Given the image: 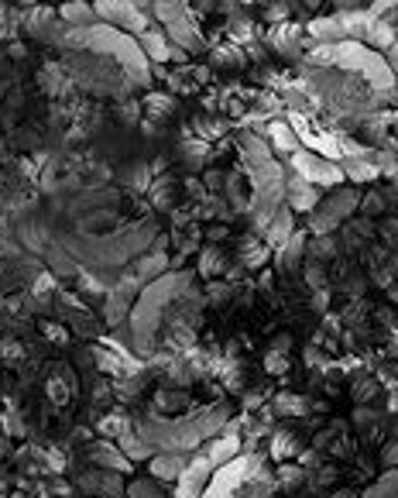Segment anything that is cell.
<instances>
[{
    "label": "cell",
    "mask_w": 398,
    "mask_h": 498,
    "mask_svg": "<svg viewBox=\"0 0 398 498\" xmlns=\"http://www.w3.org/2000/svg\"><path fill=\"white\" fill-rule=\"evenodd\" d=\"M302 247H309V240H306V234H302V230H295V234L282 244V251H278V265L295 269V265L302 262Z\"/></svg>",
    "instance_id": "cell-20"
},
{
    "label": "cell",
    "mask_w": 398,
    "mask_h": 498,
    "mask_svg": "<svg viewBox=\"0 0 398 498\" xmlns=\"http://www.w3.org/2000/svg\"><path fill=\"white\" fill-rule=\"evenodd\" d=\"M49 262H52V269H55L59 275H76V272H79V269L69 262V255H52Z\"/></svg>",
    "instance_id": "cell-42"
},
{
    "label": "cell",
    "mask_w": 398,
    "mask_h": 498,
    "mask_svg": "<svg viewBox=\"0 0 398 498\" xmlns=\"http://www.w3.org/2000/svg\"><path fill=\"white\" fill-rule=\"evenodd\" d=\"M268 141H271V148L282 151V155L299 151V134H295V127H292L289 121H271V124H268Z\"/></svg>",
    "instance_id": "cell-13"
},
{
    "label": "cell",
    "mask_w": 398,
    "mask_h": 498,
    "mask_svg": "<svg viewBox=\"0 0 398 498\" xmlns=\"http://www.w3.org/2000/svg\"><path fill=\"white\" fill-rule=\"evenodd\" d=\"M306 8H319V0H306Z\"/></svg>",
    "instance_id": "cell-54"
},
{
    "label": "cell",
    "mask_w": 398,
    "mask_h": 498,
    "mask_svg": "<svg viewBox=\"0 0 398 498\" xmlns=\"http://www.w3.org/2000/svg\"><path fill=\"white\" fill-rule=\"evenodd\" d=\"M306 364H309V368H323V371H326V368H330V358H326L319 347H306Z\"/></svg>",
    "instance_id": "cell-43"
},
{
    "label": "cell",
    "mask_w": 398,
    "mask_h": 498,
    "mask_svg": "<svg viewBox=\"0 0 398 498\" xmlns=\"http://www.w3.org/2000/svg\"><path fill=\"white\" fill-rule=\"evenodd\" d=\"M333 498H357V491L354 488H340V491H333Z\"/></svg>",
    "instance_id": "cell-51"
},
{
    "label": "cell",
    "mask_w": 398,
    "mask_h": 498,
    "mask_svg": "<svg viewBox=\"0 0 398 498\" xmlns=\"http://www.w3.org/2000/svg\"><path fill=\"white\" fill-rule=\"evenodd\" d=\"M295 234V220H292V206H278L275 213H271V220H268V227H265V240L271 244V247H282L289 237Z\"/></svg>",
    "instance_id": "cell-10"
},
{
    "label": "cell",
    "mask_w": 398,
    "mask_h": 498,
    "mask_svg": "<svg viewBox=\"0 0 398 498\" xmlns=\"http://www.w3.org/2000/svg\"><path fill=\"white\" fill-rule=\"evenodd\" d=\"M340 169H343V175H347V179H354V182H360V179L367 182V179H374V175L381 172V165H374V162H364V158H347Z\"/></svg>",
    "instance_id": "cell-26"
},
{
    "label": "cell",
    "mask_w": 398,
    "mask_h": 498,
    "mask_svg": "<svg viewBox=\"0 0 398 498\" xmlns=\"http://www.w3.org/2000/svg\"><path fill=\"white\" fill-rule=\"evenodd\" d=\"M224 426H227V409H207V412H192V416H182V419H172V423L151 416V419H141L134 429L151 447L182 453V450H192V447H203Z\"/></svg>",
    "instance_id": "cell-1"
},
{
    "label": "cell",
    "mask_w": 398,
    "mask_h": 498,
    "mask_svg": "<svg viewBox=\"0 0 398 498\" xmlns=\"http://www.w3.org/2000/svg\"><path fill=\"white\" fill-rule=\"evenodd\" d=\"M96 14L114 21V25H120V28H127V32H134V35L148 32V14H141L137 4H131V0H100Z\"/></svg>",
    "instance_id": "cell-6"
},
{
    "label": "cell",
    "mask_w": 398,
    "mask_h": 498,
    "mask_svg": "<svg viewBox=\"0 0 398 498\" xmlns=\"http://www.w3.org/2000/svg\"><path fill=\"white\" fill-rule=\"evenodd\" d=\"M21 8H38V0H18Z\"/></svg>",
    "instance_id": "cell-52"
},
{
    "label": "cell",
    "mask_w": 398,
    "mask_h": 498,
    "mask_svg": "<svg viewBox=\"0 0 398 498\" xmlns=\"http://www.w3.org/2000/svg\"><path fill=\"white\" fill-rule=\"evenodd\" d=\"M292 158V169H295V175H302L306 182H313V186H336L340 179H343V169H336V162L333 158H323V155H316V151H292L289 155Z\"/></svg>",
    "instance_id": "cell-5"
},
{
    "label": "cell",
    "mask_w": 398,
    "mask_h": 498,
    "mask_svg": "<svg viewBox=\"0 0 398 498\" xmlns=\"http://www.w3.org/2000/svg\"><path fill=\"white\" fill-rule=\"evenodd\" d=\"M141 110H144V117H151V121H165V117L175 110V100H172L168 93H148V97L141 100Z\"/></svg>",
    "instance_id": "cell-21"
},
{
    "label": "cell",
    "mask_w": 398,
    "mask_h": 498,
    "mask_svg": "<svg viewBox=\"0 0 398 498\" xmlns=\"http://www.w3.org/2000/svg\"><path fill=\"white\" fill-rule=\"evenodd\" d=\"M302 275H306V282H309V289H326V272H323V262H306V269H302Z\"/></svg>",
    "instance_id": "cell-36"
},
{
    "label": "cell",
    "mask_w": 398,
    "mask_h": 498,
    "mask_svg": "<svg viewBox=\"0 0 398 498\" xmlns=\"http://www.w3.org/2000/svg\"><path fill=\"white\" fill-rule=\"evenodd\" d=\"M265 368H268L271 375L285 371V368H289V358H285V351H271V354H268V361H265Z\"/></svg>",
    "instance_id": "cell-44"
},
{
    "label": "cell",
    "mask_w": 398,
    "mask_h": 498,
    "mask_svg": "<svg viewBox=\"0 0 398 498\" xmlns=\"http://www.w3.org/2000/svg\"><path fill=\"white\" fill-rule=\"evenodd\" d=\"M131 4H137V8H144V4H151V0H131Z\"/></svg>",
    "instance_id": "cell-53"
},
{
    "label": "cell",
    "mask_w": 398,
    "mask_h": 498,
    "mask_svg": "<svg viewBox=\"0 0 398 498\" xmlns=\"http://www.w3.org/2000/svg\"><path fill=\"white\" fill-rule=\"evenodd\" d=\"M381 464L391 467V471H398V440H388V443H384V450H381Z\"/></svg>",
    "instance_id": "cell-41"
},
{
    "label": "cell",
    "mask_w": 398,
    "mask_h": 498,
    "mask_svg": "<svg viewBox=\"0 0 398 498\" xmlns=\"http://www.w3.org/2000/svg\"><path fill=\"white\" fill-rule=\"evenodd\" d=\"M148 196L155 199L158 210H172V175H158L148 189Z\"/></svg>",
    "instance_id": "cell-30"
},
{
    "label": "cell",
    "mask_w": 398,
    "mask_h": 498,
    "mask_svg": "<svg viewBox=\"0 0 398 498\" xmlns=\"http://www.w3.org/2000/svg\"><path fill=\"white\" fill-rule=\"evenodd\" d=\"M340 251H343V247H340V237L336 234H316L313 244H309V258L313 262H333Z\"/></svg>",
    "instance_id": "cell-18"
},
{
    "label": "cell",
    "mask_w": 398,
    "mask_h": 498,
    "mask_svg": "<svg viewBox=\"0 0 398 498\" xmlns=\"http://www.w3.org/2000/svg\"><path fill=\"white\" fill-rule=\"evenodd\" d=\"M357 206L364 210V216H377V213L384 210V196H381V192H367Z\"/></svg>",
    "instance_id": "cell-38"
},
{
    "label": "cell",
    "mask_w": 398,
    "mask_h": 498,
    "mask_svg": "<svg viewBox=\"0 0 398 498\" xmlns=\"http://www.w3.org/2000/svg\"><path fill=\"white\" fill-rule=\"evenodd\" d=\"M224 237H227V227H224V223L210 230V240H224Z\"/></svg>",
    "instance_id": "cell-50"
},
{
    "label": "cell",
    "mask_w": 398,
    "mask_h": 498,
    "mask_svg": "<svg viewBox=\"0 0 398 498\" xmlns=\"http://www.w3.org/2000/svg\"><path fill=\"white\" fill-rule=\"evenodd\" d=\"M49 392H52V399H55V402H66V399H69V392H66V382H62V378H52Z\"/></svg>",
    "instance_id": "cell-45"
},
{
    "label": "cell",
    "mask_w": 398,
    "mask_h": 498,
    "mask_svg": "<svg viewBox=\"0 0 398 498\" xmlns=\"http://www.w3.org/2000/svg\"><path fill=\"white\" fill-rule=\"evenodd\" d=\"M90 460H93L96 467H107V471H120V474L131 471V460H127L124 450H120L117 443H110V440H96V443L90 447Z\"/></svg>",
    "instance_id": "cell-8"
},
{
    "label": "cell",
    "mask_w": 398,
    "mask_h": 498,
    "mask_svg": "<svg viewBox=\"0 0 398 498\" xmlns=\"http://www.w3.org/2000/svg\"><path fill=\"white\" fill-rule=\"evenodd\" d=\"M319 192H316V186L313 182H306L302 175H292L289 179V206L292 210H299V213H313L316 206H319Z\"/></svg>",
    "instance_id": "cell-9"
},
{
    "label": "cell",
    "mask_w": 398,
    "mask_h": 498,
    "mask_svg": "<svg viewBox=\"0 0 398 498\" xmlns=\"http://www.w3.org/2000/svg\"><path fill=\"white\" fill-rule=\"evenodd\" d=\"M148 471H151L155 481H178L182 471H185V457L182 453H172V450H161V453L151 457Z\"/></svg>",
    "instance_id": "cell-11"
},
{
    "label": "cell",
    "mask_w": 398,
    "mask_h": 498,
    "mask_svg": "<svg viewBox=\"0 0 398 498\" xmlns=\"http://www.w3.org/2000/svg\"><path fill=\"white\" fill-rule=\"evenodd\" d=\"M333 4H336L340 11H350V8H360V4H364V0H333Z\"/></svg>",
    "instance_id": "cell-49"
},
{
    "label": "cell",
    "mask_w": 398,
    "mask_h": 498,
    "mask_svg": "<svg viewBox=\"0 0 398 498\" xmlns=\"http://www.w3.org/2000/svg\"><path fill=\"white\" fill-rule=\"evenodd\" d=\"M86 49L117 55L124 79H127V83H144V86H148V62H144V52H141V45H137L134 38H127L124 32L107 28V25L90 28V32H86Z\"/></svg>",
    "instance_id": "cell-3"
},
{
    "label": "cell",
    "mask_w": 398,
    "mask_h": 498,
    "mask_svg": "<svg viewBox=\"0 0 398 498\" xmlns=\"http://www.w3.org/2000/svg\"><path fill=\"white\" fill-rule=\"evenodd\" d=\"M384 62H388V69H391V73L398 76V42H395V45L388 49V59H384Z\"/></svg>",
    "instance_id": "cell-48"
},
{
    "label": "cell",
    "mask_w": 398,
    "mask_h": 498,
    "mask_svg": "<svg viewBox=\"0 0 398 498\" xmlns=\"http://www.w3.org/2000/svg\"><path fill=\"white\" fill-rule=\"evenodd\" d=\"M199 272H203V279L227 275V255L220 251V247H207L203 258H199Z\"/></svg>",
    "instance_id": "cell-24"
},
{
    "label": "cell",
    "mask_w": 398,
    "mask_h": 498,
    "mask_svg": "<svg viewBox=\"0 0 398 498\" xmlns=\"http://www.w3.org/2000/svg\"><path fill=\"white\" fill-rule=\"evenodd\" d=\"M124 429H131V423H127L124 412H110V416L100 419V433H103V436H120Z\"/></svg>",
    "instance_id": "cell-32"
},
{
    "label": "cell",
    "mask_w": 398,
    "mask_h": 498,
    "mask_svg": "<svg viewBox=\"0 0 398 498\" xmlns=\"http://www.w3.org/2000/svg\"><path fill=\"white\" fill-rule=\"evenodd\" d=\"M45 334H49V340H66L69 337L66 327H59V323H45Z\"/></svg>",
    "instance_id": "cell-47"
},
{
    "label": "cell",
    "mask_w": 398,
    "mask_h": 498,
    "mask_svg": "<svg viewBox=\"0 0 398 498\" xmlns=\"http://www.w3.org/2000/svg\"><path fill=\"white\" fill-rule=\"evenodd\" d=\"M357 203L360 199H357L354 189H336V192L323 196L319 206L313 210V223H309L313 237L316 234H336V227H343L350 220V213L357 210Z\"/></svg>",
    "instance_id": "cell-4"
},
{
    "label": "cell",
    "mask_w": 398,
    "mask_h": 498,
    "mask_svg": "<svg viewBox=\"0 0 398 498\" xmlns=\"http://www.w3.org/2000/svg\"><path fill=\"white\" fill-rule=\"evenodd\" d=\"M309 38L313 42H319V45H333V42H343L347 35H343V28H340V21H336V14L333 18H316V21H309Z\"/></svg>",
    "instance_id": "cell-16"
},
{
    "label": "cell",
    "mask_w": 398,
    "mask_h": 498,
    "mask_svg": "<svg viewBox=\"0 0 398 498\" xmlns=\"http://www.w3.org/2000/svg\"><path fill=\"white\" fill-rule=\"evenodd\" d=\"M117 447L124 450V457L134 464V460H144V457H151V443L131 426V429H124L120 436H117Z\"/></svg>",
    "instance_id": "cell-17"
},
{
    "label": "cell",
    "mask_w": 398,
    "mask_h": 498,
    "mask_svg": "<svg viewBox=\"0 0 398 498\" xmlns=\"http://www.w3.org/2000/svg\"><path fill=\"white\" fill-rule=\"evenodd\" d=\"M364 38H367V49H384V52H388V49L398 42V32L391 28V21H388V18H371V25H367Z\"/></svg>",
    "instance_id": "cell-14"
},
{
    "label": "cell",
    "mask_w": 398,
    "mask_h": 498,
    "mask_svg": "<svg viewBox=\"0 0 398 498\" xmlns=\"http://www.w3.org/2000/svg\"><path fill=\"white\" fill-rule=\"evenodd\" d=\"M350 395L364 406V402H371L374 395H377V378L374 375H354L350 378Z\"/></svg>",
    "instance_id": "cell-28"
},
{
    "label": "cell",
    "mask_w": 398,
    "mask_h": 498,
    "mask_svg": "<svg viewBox=\"0 0 398 498\" xmlns=\"http://www.w3.org/2000/svg\"><path fill=\"white\" fill-rule=\"evenodd\" d=\"M137 45H141V52L148 55V59H155V62H168V55H172V42H168V35L165 32H141L137 35Z\"/></svg>",
    "instance_id": "cell-12"
},
{
    "label": "cell",
    "mask_w": 398,
    "mask_h": 498,
    "mask_svg": "<svg viewBox=\"0 0 398 498\" xmlns=\"http://www.w3.org/2000/svg\"><path fill=\"white\" fill-rule=\"evenodd\" d=\"M354 426H357V429H374V426H377V416H374L371 409L360 406V409L354 412Z\"/></svg>",
    "instance_id": "cell-40"
},
{
    "label": "cell",
    "mask_w": 398,
    "mask_h": 498,
    "mask_svg": "<svg viewBox=\"0 0 398 498\" xmlns=\"http://www.w3.org/2000/svg\"><path fill=\"white\" fill-rule=\"evenodd\" d=\"M127 495H131V498H165V495L155 488V481H131Z\"/></svg>",
    "instance_id": "cell-37"
},
{
    "label": "cell",
    "mask_w": 398,
    "mask_h": 498,
    "mask_svg": "<svg viewBox=\"0 0 398 498\" xmlns=\"http://www.w3.org/2000/svg\"><path fill=\"white\" fill-rule=\"evenodd\" d=\"M165 269H168V258H165V251H158V247H155L151 255H144V258L137 262V279H141V286L155 282Z\"/></svg>",
    "instance_id": "cell-19"
},
{
    "label": "cell",
    "mask_w": 398,
    "mask_h": 498,
    "mask_svg": "<svg viewBox=\"0 0 398 498\" xmlns=\"http://www.w3.org/2000/svg\"><path fill=\"white\" fill-rule=\"evenodd\" d=\"M79 484L93 495V498H120L124 495V481L120 471H107V467H93L79 477Z\"/></svg>",
    "instance_id": "cell-7"
},
{
    "label": "cell",
    "mask_w": 398,
    "mask_h": 498,
    "mask_svg": "<svg viewBox=\"0 0 398 498\" xmlns=\"http://www.w3.org/2000/svg\"><path fill=\"white\" fill-rule=\"evenodd\" d=\"M155 230L151 227H124L120 234H110V237H66V247H69V255L72 258H83L96 269H107V265H120L127 262L131 255H137V247L151 237Z\"/></svg>",
    "instance_id": "cell-2"
},
{
    "label": "cell",
    "mask_w": 398,
    "mask_h": 498,
    "mask_svg": "<svg viewBox=\"0 0 398 498\" xmlns=\"http://www.w3.org/2000/svg\"><path fill=\"white\" fill-rule=\"evenodd\" d=\"M309 477V471H302L299 464H282V471H278V481H282V488H299L302 481Z\"/></svg>",
    "instance_id": "cell-33"
},
{
    "label": "cell",
    "mask_w": 398,
    "mask_h": 498,
    "mask_svg": "<svg viewBox=\"0 0 398 498\" xmlns=\"http://www.w3.org/2000/svg\"><path fill=\"white\" fill-rule=\"evenodd\" d=\"M295 453H302L299 436H295V433H289V429H275V433H271V457L289 460V457H295Z\"/></svg>",
    "instance_id": "cell-22"
},
{
    "label": "cell",
    "mask_w": 398,
    "mask_h": 498,
    "mask_svg": "<svg viewBox=\"0 0 398 498\" xmlns=\"http://www.w3.org/2000/svg\"><path fill=\"white\" fill-rule=\"evenodd\" d=\"M213 62H217V66H230V69H234V66H241V62H244V52H241L237 45H220V49L213 52Z\"/></svg>",
    "instance_id": "cell-34"
},
{
    "label": "cell",
    "mask_w": 398,
    "mask_h": 498,
    "mask_svg": "<svg viewBox=\"0 0 398 498\" xmlns=\"http://www.w3.org/2000/svg\"><path fill=\"white\" fill-rule=\"evenodd\" d=\"M326 299H330V289H316V299H313V310H316V313H326Z\"/></svg>",
    "instance_id": "cell-46"
},
{
    "label": "cell",
    "mask_w": 398,
    "mask_h": 498,
    "mask_svg": "<svg viewBox=\"0 0 398 498\" xmlns=\"http://www.w3.org/2000/svg\"><path fill=\"white\" fill-rule=\"evenodd\" d=\"M254 32H251V21H244V18H237L234 25H230V42H248Z\"/></svg>",
    "instance_id": "cell-39"
},
{
    "label": "cell",
    "mask_w": 398,
    "mask_h": 498,
    "mask_svg": "<svg viewBox=\"0 0 398 498\" xmlns=\"http://www.w3.org/2000/svg\"><path fill=\"white\" fill-rule=\"evenodd\" d=\"M364 498H398V471L381 474V477L364 491Z\"/></svg>",
    "instance_id": "cell-27"
},
{
    "label": "cell",
    "mask_w": 398,
    "mask_h": 498,
    "mask_svg": "<svg viewBox=\"0 0 398 498\" xmlns=\"http://www.w3.org/2000/svg\"><path fill=\"white\" fill-rule=\"evenodd\" d=\"M151 175H155V172H151L148 165H131V172H127V182H131L134 189L148 192V189H151V182H155Z\"/></svg>",
    "instance_id": "cell-35"
},
{
    "label": "cell",
    "mask_w": 398,
    "mask_h": 498,
    "mask_svg": "<svg viewBox=\"0 0 398 498\" xmlns=\"http://www.w3.org/2000/svg\"><path fill=\"white\" fill-rule=\"evenodd\" d=\"M59 18H62V21H69L72 28H86V25H90V18H93V8H90V4H83V0H69V4H62V8H59Z\"/></svg>",
    "instance_id": "cell-25"
},
{
    "label": "cell",
    "mask_w": 398,
    "mask_h": 498,
    "mask_svg": "<svg viewBox=\"0 0 398 498\" xmlns=\"http://www.w3.org/2000/svg\"><path fill=\"white\" fill-rule=\"evenodd\" d=\"M275 412H282V416H306L309 412V399L292 395V392H282L275 399Z\"/></svg>",
    "instance_id": "cell-29"
},
{
    "label": "cell",
    "mask_w": 398,
    "mask_h": 498,
    "mask_svg": "<svg viewBox=\"0 0 398 498\" xmlns=\"http://www.w3.org/2000/svg\"><path fill=\"white\" fill-rule=\"evenodd\" d=\"M189 406V392H172V388H158L155 392V402H151V416L155 419H165L168 412H175V409H185Z\"/></svg>",
    "instance_id": "cell-15"
},
{
    "label": "cell",
    "mask_w": 398,
    "mask_h": 498,
    "mask_svg": "<svg viewBox=\"0 0 398 498\" xmlns=\"http://www.w3.org/2000/svg\"><path fill=\"white\" fill-rule=\"evenodd\" d=\"M241 262H244L248 269H251V265H265V262H268V244H265V240H244Z\"/></svg>",
    "instance_id": "cell-31"
},
{
    "label": "cell",
    "mask_w": 398,
    "mask_h": 498,
    "mask_svg": "<svg viewBox=\"0 0 398 498\" xmlns=\"http://www.w3.org/2000/svg\"><path fill=\"white\" fill-rule=\"evenodd\" d=\"M268 42H271L278 52H285V55H299L302 32H299V28H275V32L268 35Z\"/></svg>",
    "instance_id": "cell-23"
}]
</instances>
